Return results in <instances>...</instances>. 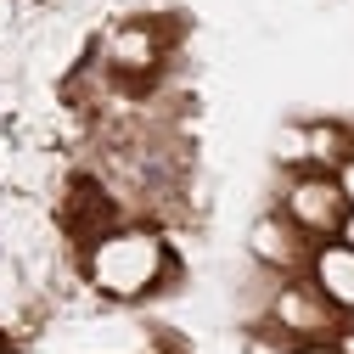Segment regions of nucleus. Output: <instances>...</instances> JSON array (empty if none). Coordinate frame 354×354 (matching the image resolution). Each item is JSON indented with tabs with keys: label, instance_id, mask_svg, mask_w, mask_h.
<instances>
[{
	"label": "nucleus",
	"instance_id": "nucleus-1",
	"mask_svg": "<svg viewBox=\"0 0 354 354\" xmlns=\"http://www.w3.org/2000/svg\"><path fill=\"white\" fill-rule=\"evenodd\" d=\"M163 264H169V253L152 231H113L91 248V281L107 298H141L158 287Z\"/></svg>",
	"mask_w": 354,
	"mask_h": 354
},
{
	"label": "nucleus",
	"instance_id": "nucleus-2",
	"mask_svg": "<svg viewBox=\"0 0 354 354\" xmlns=\"http://www.w3.org/2000/svg\"><path fill=\"white\" fill-rule=\"evenodd\" d=\"M287 219L298 231L309 236H332L343 231V219H348V197L337 186V174H304V180L287 186Z\"/></svg>",
	"mask_w": 354,
	"mask_h": 354
},
{
	"label": "nucleus",
	"instance_id": "nucleus-3",
	"mask_svg": "<svg viewBox=\"0 0 354 354\" xmlns=\"http://www.w3.org/2000/svg\"><path fill=\"white\" fill-rule=\"evenodd\" d=\"M332 315L337 309L315 292V281H292V287H281L276 292V321H281V332H292V337H321V332H332Z\"/></svg>",
	"mask_w": 354,
	"mask_h": 354
},
{
	"label": "nucleus",
	"instance_id": "nucleus-4",
	"mask_svg": "<svg viewBox=\"0 0 354 354\" xmlns=\"http://www.w3.org/2000/svg\"><path fill=\"white\" fill-rule=\"evenodd\" d=\"M309 270H315V292H321L332 309H354V248H348V242L315 248Z\"/></svg>",
	"mask_w": 354,
	"mask_h": 354
},
{
	"label": "nucleus",
	"instance_id": "nucleus-5",
	"mask_svg": "<svg viewBox=\"0 0 354 354\" xmlns=\"http://www.w3.org/2000/svg\"><path fill=\"white\" fill-rule=\"evenodd\" d=\"M248 242H253V253H259L264 264H281V270H292V264L304 259V253H298L304 242H298V225H292V219H259Z\"/></svg>",
	"mask_w": 354,
	"mask_h": 354
},
{
	"label": "nucleus",
	"instance_id": "nucleus-6",
	"mask_svg": "<svg viewBox=\"0 0 354 354\" xmlns=\"http://www.w3.org/2000/svg\"><path fill=\"white\" fill-rule=\"evenodd\" d=\"M158 46H152V34L147 28H118L113 34V62L118 68H152Z\"/></svg>",
	"mask_w": 354,
	"mask_h": 354
},
{
	"label": "nucleus",
	"instance_id": "nucleus-7",
	"mask_svg": "<svg viewBox=\"0 0 354 354\" xmlns=\"http://www.w3.org/2000/svg\"><path fill=\"white\" fill-rule=\"evenodd\" d=\"M337 186H343V197H348V208H354V152L337 163Z\"/></svg>",
	"mask_w": 354,
	"mask_h": 354
},
{
	"label": "nucleus",
	"instance_id": "nucleus-8",
	"mask_svg": "<svg viewBox=\"0 0 354 354\" xmlns=\"http://www.w3.org/2000/svg\"><path fill=\"white\" fill-rule=\"evenodd\" d=\"M337 236H343V242L354 248V208H348V219H343V231H337Z\"/></svg>",
	"mask_w": 354,
	"mask_h": 354
},
{
	"label": "nucleus",
	"instance_id": "nucleus-9",
	"mask_svg": "<svg viewBox=\"0 0 354 354\" xmlns=\"http://www.w3.org/2000/svg\"><path fill=\"white\" fill-rule=\"evenodd\" d=\"M337 354H354V332H337Z\"/></svg>",
	"mask_w": 354,
	"mask_h": 354
},
{
	"label": "nucleus",
	"instance_id": "nucleus-10",
	"mask_svg": "<svg viewBox=\"0 0 354 354\" xmlns=\"http://www.w3.org/2000/svg\"><path fill=\"white\" fill-rule=\"evenodd\" d=\"M298 354H337V348H298Z\"/></svg>",
	"mask_w": 354,
	"mask_h": 354
}]
</instances>
